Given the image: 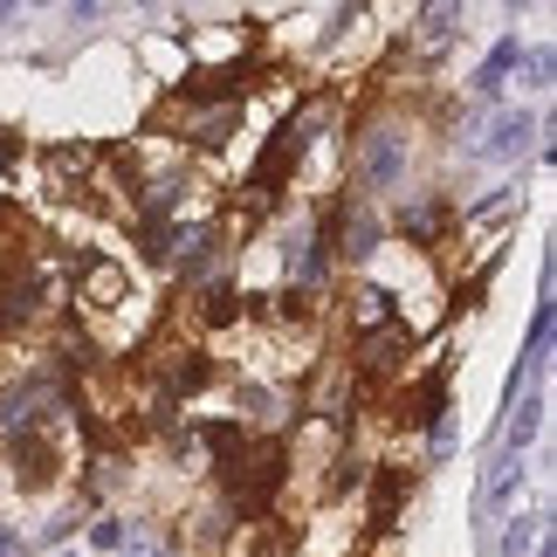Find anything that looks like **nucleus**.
<instances>
[{
    "instance_id": "f257e3e1",
    "label": "nucleus",
    "mask_w": 557,
    "mask_h": 557,
    "mask_svg": "<svg viewBox=\"0 0 557 557\" xmlns=\"http://www.w3.org/2000/svg\"><path fill=\"white\" fill-rule=\"evenodd\" d=\"M530 145H537V117H530V111H503V117H488V132L468 138V152H475V159H523Z\"/></svg>"
},
{
    "instance_id": "f03ea898",
    "label": "nucleus",
    "mask_w": 557,
    "mask_h": 557,
    "mask_svg": "<svg viewBox=\"0 0 557 557\" xmlns=\"http://www.w3.org/2000/svg\"><path fill=\"white\" fill-rule=\"evenodd\" d=\"M523 488V455H509V447H496L488 455V468H482V488H475V509L482 517H496V509L509 503Z\"/></svg>"
},
{
    "instance_id": "7ed1b4c3",
    "label": "nucleus",
    "mask_w": 557,
    "mask_h": 557,
    "mask_svg": "<svg viewBox=\"0 0 557 557\" xmlns=\"http://www.w3.org/2000/svg\"><path fill=\"white\" fill-rule=\"evenodd\" d=\"M366 173H372V186H393V180L406 173V145H399V132H372V138H366Z\"/></svg>"
},
{
    "instance_id": "20e7f679",
    "label": "nucleus",
    "mask_w": 557,
    "mask_h": 557,
    "mask_svg": "<svg viewBox=\"0 0 557 557\" xmlns=\"http://www.w3.org/2000/svg\"><path fill=\"white\" fill-rule=\"evenodd\" d=\"M517 55H523V49H517V41H509V35H503V41H496V49H488V62H482V70H475V76H468V90H475V97H496V90H503V83H509V70H517Z\"/></svg>"
},
{
    "instance_id": "39448f33",
    "label": "nucleus",
    "mask_w": 557,
    "mask_h": 557,
    "mask_svg": "<svg viewBox=\"0 0 557 557\" xmlns=\"http://www.w3.org/2000/svg\"><path fill=\"white\" fill-rule=\"evenodd\" d=\"M544 509H530V517H517V523H509L503 530V557H537V544H544Z\"/></svg>"
},
{
    "instance_id": "423d86ee",
    "label": "nucleus",
    "mask_w": 557,
    "mask_h": 557,
    "mask_svg": "<svg viewBox=\"0 0 557 557\" xmlns=\"http://www.w3.org/2000/svg\"><path fill=\"white\" fill-rule=\"evenodd\" d=\"M530 90H550V49H530Z\"/></svg>"
},
{
    "instance_id": "0eeeda50",
    "label": "nucleus",
    "mask_w": 557,
    "mask_h": 557,
    "mask_svg": "<svg viewBox=\"0 0 557 557\" xmlns=\"http://www.w3.org/2000/svg\"><path fill=\"white\" fill-rule=\"evenodd\" d=\"M455 28V8H426V35H447Z\"/></svg>"
}]
</instances>
